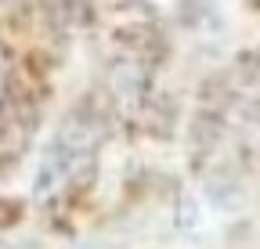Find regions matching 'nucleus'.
<instances>
[{
  "mask_svg": "<svg viewBox=\"0 0 260 249\" xmlns=\"http://www.w3.org/2000/svg\"><path fill=\"white\" fill-rule=\"evenodd\" d=\"M109 87L119 101H141V94L148 90V69H141L134 58L116 61L109 73Z\"/></svg>",
  "mask_w": 260,
  "mask_h": 249,
  "instance_id": "1",
  "label": "nucleus"
},
{
  "mask_svg": "<svg viewBox=\"0 0 260 249\" xmlns=\"http://www.w3.org/2000/svg\"><path fill=\"white\" fill-rule=\"evenodd\" d=\"M44 11L58 29H73V25H83L90 18L87 0H44Z\"/></svg>",
  "mask_w": 260,
  "mask_h": 249,
  "instance_id": "2",
  "label": "nucleus"
},
{
  "mask_svg": "<svg viewBox=\"0 0 260 249\" xmlns=\"http://www.w3.org/2000/svg\"><path fill=\"white\" fill-rule=\"evenodd\" d=\"M0 4H4V8H18V4H22V0H0Z\"/></svg>",
  "mask_w": 260,
  "mask_h": 249,
  "instance_id": "4",
  "label": "nucleus"
},
{
  "mask_svg": "<svg viewBox=\"0 0 260 249\" xmlns=\"http://www.w3.org/2000/svg\"><path fill=\"white\" fill-rule=\"evenodd\" d=\"M4 73H8V54H4V47H0V83H4Z\"/></svg>",
  "mask_w": 260,
  "mask_h": 249,
  "instance_id": "3",
  "label": "nucleus"
},
{
  "mask_svg": "<svg viewBox=\"0 0 260 249\" xmlns=\"http://www.w3.org/2000/svg\"><path fill=\"white\" fill-rule=\"evenodd\" d=\"M0 123H4V90H0Z\"/></svg>",
  "mask_w": 260,
  "mask_h": 249,
  "instance_id": "5",
  "label": "nucleus"
}]
</instances>
